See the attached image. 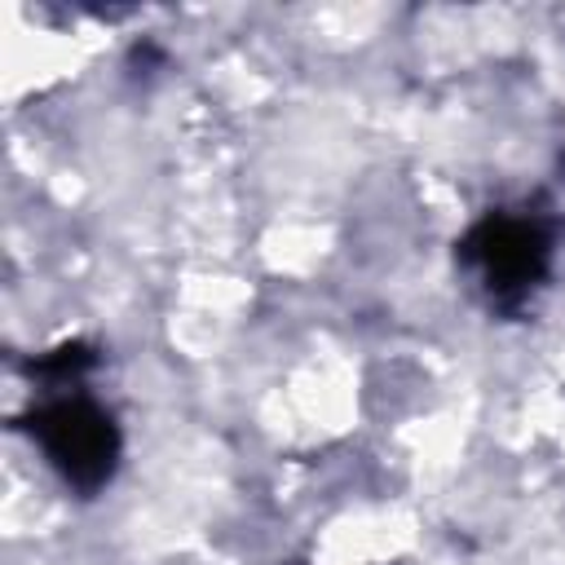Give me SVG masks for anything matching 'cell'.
Masks as SVG:
<instances>
[{"mask_svg": "<svg viewBox=\"0 0 565 565\" xmlns=\"http://www.w3.org/2000/svg\"><path fill=\"white\" fill-rule=\"evenodd\" d=\"M18 424L40 446L44 463L75 494L88 499L110 486V477L119 468L124 437H119L115 415L97 397H88L79 388H49Z\"/></svg>", "mask_w": 565, "mask_h": 565, "instance_id": "7a4b0ae2", "label": "cell"}, {"mask_svg": "<svg viewBox=\"0 0 565 565\" xmlns=\"http://www.w3.org/2000/svg\"><path fill=\"white\" fill-rule=\"evenodd\" d=\"M556 221L534 207H499L486 212L455 243L459 269L477 282L490 309L516 313L552 274Z\"/></svg>", "mask_w": 565, "mask_h": 565, "instance_id": "6da1fadb", "label": "cell"}]
</instances>
